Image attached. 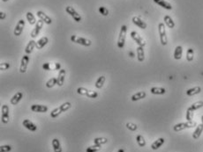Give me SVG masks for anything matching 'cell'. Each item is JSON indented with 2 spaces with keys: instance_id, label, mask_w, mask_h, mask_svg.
<instances>
[{
  "instance_id": "cell-14",
  "label": "cell",
  "mask_w": 203,
  "mask_h": 152,
  "mask_svg": "<svg viewBox=\"0 0 203 152\" xmlns=\"http://www.w3.org/2000/svg\"><path fill=\"white\" fill-rule=\"evenodd\" d=\"M132 21H133V23L135 26H137L138 27H140V28H141V29H146V28H147V24H146V22H144V21H143L141 19H140L139 17H133Z\"/></svg>"
},
{
  "instance_id": "cell-25",
  "label": "cell",
  "mask_w": 203,
  "mask_h": 152,
  "mask_svg": "<svg viewBox=\"0 0 203 152\" xmlns=\"http://www.w3.org/2000/svg\"><path fill=\"white\" fill-rule=\"evenodd\" d=\"M202 132H203V124H199V125L197 126L196 129L194 130V132L192 134V138L194 140L199 139V137L200 136V135H201Z\"/></svg>"
},
{
  "instance_id": "cell-26",
  "label": "cell",
  "mask_w": 203,
  "mask_h": 152,
  "mask_svg": "<svg viewBox=\"0 0 203 152\" xmlns=\"http://www.w3.org/2000/svg\"><path fill=\"white\" fill-rule=\"evenodd\" d=\"M150 92L155 95H163L166 92V90L163 87H152L150 89Z\"/></svg>"
},
{
  "instance_id": "cell-11",
  "label": "cell",
  "mask_w": 203,
  "mask_h": 152,
  "mask_svg": "<svg viewBox=\"0 0 203 152\" xmlns=\"http://www.w3.org/2000/svg\"><path fill=\"white\" fill-rule=\"evenodd\" d=\"M42 27H43V21H42V20H39L36 22L35 28H34L33 31L31 32V37H32V38H35V37L39 34V33H40V31L42 30Z\"/></svg>"
},
{
  "instance_id": "cell-37",
  "label": "cell",
  "mask_w": 203,
  "mask_h": 152,
  "mask_svg": "<svg viewBox=\"0 0 203 152\" xmlns=\"http://www.w3.org/2000/svg\"><path fill=\"white\" fill-rule=\"evenodd\" d=\"M101 149V145H98V144H94L93 146H90L88 147L87 149H86V152H97Z\"/></svg>"
},
{
  "instance_id": "cell-9",
  "label": "cell",
  "mask_w": 203,
  "mask_h": 152,
  "mask_svg": "<svg viewBox=\"0 0 203 152\" xmlns=\"http://www.w3.org/2000/svg\"><path fill=\"white\" fill-rule=\"evenodd\" d=\"M28 63H29V56L27 55L23 56L21 62H20V73H25L27 71Z\"/></svg>"
},
{
  "instance_id": "cell-40",
  "label": "cell",
  "mask_w": 203,
  "mask_h": 152,
  "mask_svg": "<svg viewBox=\"0 0 203 152\" xmlns=\"http://www.w3.org/2000/svg\"><path fill=\"white\" fill-rule=\"evenodd\" d=\"M13 147L11 145H2L0 148V152H9L11 151Z\"/></svg>"
},
{
  "instance_id": "cell-35",
  "label": "cell",
  "mask_w": 203,
  "mask_h": 152,
  "mask_svg": "<svg viewBox=\"0 0 203 152\" xmlns=\"http://www.w3.org/2000/svg\"><path fill=\"white\" fill-rule=\"evenodd\" d=\"M136 141H137V143H138V145H139L140 147H145V146H146V141H145L144 137H143L141 135H137Z\"/></svg>"
},
{
  "instance_id": "cell-16",
  "label": "cell",
  "mask_w": 203,
  "mask_h": 152,
  "mask_svg": "<svg viewBox=\"0 0 203 152\" xmlns=\"http://www.w3.org/2000/svg\"><path fill=\"white\" fill-rule=\"evenodd\" d=\"M30 108L35 113H46L48 111V107L43 105H32Z\"/></svg>"
},
{
  "instance_id": "cell-36",
  "label": "cell",
  "mask_w": 203,
  "mask_h": 152,
  "mask_svg": "<svg viewBox=\"0 0 203 152\" xmlns=\"http://www.w3.org/2000/svg\"><path fill=\"white\" fill-rule=\"evenodd\" d=\"M107 142H108V140L106 138H104V137H97V138L94 139V144L102 145V144H105Z\"/></svg>"
},
{
  "instance_id": "cell-5",
  "label": "cell",
  "mask_w": 203,
  "mask_h": 152,
  "mask_svg": "<svg viewBox=\"0 0 203 152\" xmlns=\"http://www.w3.org/2000/svg\"><path fill=\"white\" fill-rule=\"evenodd\" d=\"M71 40L73 42H74V43H78V44L85 46V47H89L92 44V42H91L90 40L83 38V37H79V36H77L75 34H73V35L71 36Z\"/></svg>"
},
{
  "instance_id": "cell-20",
  "label": "cell",
  "mask_w": 203,
  "mask_h": 152,
  "mask_svg": "<svg viewBox=\"0 0 203 152\" xmlns=\"http://www.w3.org/2000/svg\"><path fill=\"white\" fill-rule=\"evenodd\" d=\"M136 52H137V59L139 62H143L145 59V52H144V48L143 47H138L136 49Z\"/></svg>"
},
{
  "instance_id": "cell-41",
  "label": "cell",
  "mask_w": 203,
  "mask_h": 152,
  "mask_svg": "<svg viewBox=\"0 0 203 152\" xmlns=\"http://www.w3.org/2000/svg\"><path fill=\"white\" fill-rule=\"evenodd\" d=\"M87 97H88L90 98H95L98 97V93L96 91H89L88 90V91L87 93Z\"/></svg>"
},
{
  "instance_id": "cell-13",
  "label": "cell",
  "mask_w": 203,
  "mask_h": 152,
  "mask_svg": "<svg viewBox=\"0 0 203 152\" xmlns=\"http://www.w3.org/2000/svg\"><path fill=\"white\" fill-rule=\"evenodd\" d=\"M22 125H23L27 129H28L29 131L35 132V131L37 130L36 125L34 124L31 121H29V120H27V119H26V120H24V121H22Z\"/></svg>"
},
{
  "instance_id": "cell-17",
  "label": "cell",
  "mask_w": 203,
  "mask_h": 152,
  "mask_svg": "<svg viewBox=\"0 0 203 152\" xmlns=\"http://www.w3.org/2000/svg\"><path fill=\"white\" fill-rule=\"evenodd\" d=\"M49 42V38L47 36H43L42 37L40 40H38L36 41V45H35V47L37 49H42L43 47H45L47 45V43Z\"/></svg>"
},
{
  "instance_id": "cell-47",
  "label": "cell",
  "mask_w": 203,
  "mask_h": 152,
  "mask_svg": "<svg viewBox=\"0 0 203 152\" xmlns=\"http://www.w3.org/2000/svg\"><path fill=\"white\" fill-rule=\"evenodd\" d=\"M60 68H61L60 63H55V70H61Z\"/></svg>"
},
{
  "instance_id": "cell-38",
  "label": "cell",
  "mask_w": 203,
  "mask_h": 152,
  "mask_svg": "<svg viewBox=\"0 0 203 152\" xmlns=\"http://www.w3.org/2000/svg\"><path fill=\"white\" fill-rule=\"evenodd\" d=\"M193 118V111H192L189 107L186 111V115H185V119L187 121H192Z\"/></svg>"
},
{
  "instance_id": "cell-28",
  "label": "cell",
  "mask_w": 203,
  "mask_h": 152,
  "mask_svg": "<svg viewBox=\"0 0 203 152\" xmlns=\"http://www.w3.org/2000/svg\"><path fill=\"white\" fill-rule=\"evenodd\" d=\"M164 20L165 25H166L169 28L172 29V28H174V27H175V23H174V21H173V20L171 19V16H169V15L164 16Z\"/></svg>"
},
{
  "instance_id": "cell-39",
  "label": "cell",
  "mask_w": 203,
  "mask_h": 152,
  "mask_svg": "<svg viewBox=\"0 0 203 152\" xmlns=\"http://www.w3.org/2000/svg\"><path fill=\"white\" fill-rule=\"evenodd\" d=\"M99 13L103 15V16H108L109 15V11H108V9L106 8V7H104V6H101L100 8H99Z\"/></svg>"
},
{
  "instance_id": "cell-8",
  "label": "cell",
  "mask_w": 203,
  "mask_h": 152,
  "mask_svg": "<svg viewBox=\"0 0 203 152\" xmlns=\"http://www.w3.org/2000/svg\"><path fill=\"white\" fill-rule=\"evenodd\" d=\"M131 37L140 47H144L146 45V41L142 39V37H140V35L137 32L132 31L131 32Z\"/></svg>"
},
{
  "instance_id": "cell-10",
  "label": "cell",
  "mask_w": 203,
  "mask_h": 152,
  "mask_svg": "<svg viewBox=\"0 0 203 152\" xmlns=\"http://www.w3.org/2000/svg\"><path fill=\"white\" fill-rule=\"evenodd\" d=\"M25 27V20H20L19 22L17 23L15 28H14V31H13V33L15 36H20L21 33H22V31Z\"/></svg>"
},
{
  "instance_id": "cell-3",
  "label": "cell",
  "mask_w": 203,
  "mask_h": 152,
  "mask_svg": "<svg viewBox=\"0 0 203 152\" xmlns=\"http://www.w3.org/2000/svg\"><path fill=\"white\" fill-rule=\"evenodd\" d=\"M197 125V123L195 121H186V122H182V123H178V124H176L174 127H173V130L175 132H179V131H182L185 128H193Z\"/></svg>"
},
{
  "instance_id": "cell-49",
  "label": "cell",
  "mask_w": 203,
  "mask_h": 152,
  "mask_svg": "<svg viewBox=\"0 0 203 152\" xmlns=\"http://www.w3.org/2000/svg\"><path fill=\"white\" fill-rule=\"evenodd\" d=\"M201 121H202V124H203V115L201 116Z\"/></svg>"
},
{
  "instance_id": "cell-2",
  "label": "cell",
  "mask_w": 203,
  "mask_h": 152,
  "mask_svg": "<svg viewBox=\"0 0 203 152\" xmlns=\"http://www.w3.org/2000/svg\"><path fill=\"white\" fill-rule=\"evenodd\" d=\"M126 33H127V26L125 25H123L121 26L119 35H118V48H123L125 47Z\"/></svg>"
},
{
  "instance_id": "cell-4",
  "label": "cell",
  "mask_w": 203,
  "mask_h": 152,
  "mask_svg": "<svg viewBox=\"0 0 203 152\" xmlns=\"http://www.w3.org/2000/svg\"><path fill=\"white\" fill-rule=\"evenodd\" d=\"M158 32L160 35V41L163 46H166L168 43V39H167V34H166V30H165V25L164 23H159L158 25Z\"/></svg>"
},
{
  "instance_id": "cell-22",
  "label": "cell",
  "mask_w": 203,
  "mask_h": 152,
  "mask_svg": "<svg viewBox=\"0 0 203 152\" xmlns=\"http://www.w3.org/2000/svg\"><path fill=\"white\" fill-rule=\"evenodd\" d=\"M200 91H201V88L199 86H196V87L188 89L186 91V95L189 96V97H192V96H194V95H197V94L200 93Z\"/></svg>"
},
{
  "instance_id": "cell-24",
  "label": "cell",
  "mask_w": 203,
  "mask_h": 152,
  "mask_svg": "<svg viewBox=\"0 0 203 152\" xmlns=\"http://www.w3.org/2000/svg\"><path fill=\"white\" fill-rule=\"evenodd\" d=\"M164 142H165L164 138H159V139H157L156 141H155L153 143H152V145H151L152 149H154V150L158 149L160 147H162V145L164 143Z\"/></svg>"
},
{
  "instance_id": "cell-45",
  "label": "cell",
  "mask_w": 203,
  "mask_h": 152,
  "mask_svg": "<svg viewBox=\"0 0 203 152\" xmlns=\"http://www.w3.org/2000/svg\"><path fill=\"white\" fill-rule=\"evenodd\" d=\"M42 69L45 70H50V68H49V63H44V64L42 65Z\"/></svg>"
},
{
  "instance_id": "cell-29",
  "label": "cell",
  "mask_w": 203,
  "mask_h": 152,
  "mask_svg": "<svg viewBox=\"0 0 203 152\" xmlns=\"http://www.w3.org/2000/svg\"><path fill=\"white\" fill-rule=\"evenodd\" d=\"M146 96H147V94H146L145 91H139V92H136L135 94H133L132 96L131 99L133 101H138L140 99H142V98H146Z\"/></svg>"
},
{
  "instance_id": "cell-23",
  "label": "cell",
  "mask_w": 203,
  "mask_h": 152,
  "mask_svg": "<svg viewBox=\"0 0 203 152\" xmlns=\"http://www.w3.org/2000/svg\"><path fill=\"white\" fill-rule=\"evenodd\" d=\"M52 147H53L54 152H62V147L58 138H54L52 140Z\"/></svg>"
},
{
  "instance_id": "cell-18",
  "label": "cell",
  "mask_w": 203,
  "mask_h": 152,
  "mask_svg": "<svg viewBox=\"0 0 203 152\" xmlns=\"http://www.w3.org/2000/svg\"><path fill=\"white\" fill-rule=\"evenodd\" d=\"M154 2L166 10H172V6L165 0H154Z\"/></svg>"
},
{
  "instance_id": "cell-34",
  "label": "cell",
  "mask_w": 203,
  "mask_h": 152,
  "mask_svg": "<svg viewBox=\"0 0 203 152\" xmlns=\"http://www.w3.org/2000/svg\"><path fill=\"white\" fill-rule=\"evenodd\" d=\"M193 56H194V51L192 48H188L186 51V60L188 62H192L193 60Z\"/></svg>"
},
{
  "instance_id": "cell-31",
  "label": "cell",
  "mask_w": 203,
  "mask_h": 152,
  "mask_svg": "<svg viewBox=\"0 0 203 152\" xmlns=\"http://www.w3.org/2000/svg\"><path fill=\"white\" fill-rule=\"evenodd\" d=\"M26 18H27V20L28 21V23L30 24V25H35V24H36V20H35V15L31 13V12H28V13H27V14H26Z\"/></svg>"
},
{
  "instance_id": "cell-33",
  "label": "cell",
  "mask_w": 203,
  "mask_h": 152,
  "mask_svg": "<svg viewBox=\"0 0 203 152\" xmlns=\"http://www.w3.org/2000/svg\"><path fill=\"white\" fill-rule=\"evenodd\" d=\"M203 107V101H197V102H195V103H193L189 108L192 110V111H195V110H198V109H199V108H201Z\"/></svg>"
},
{
  "instance_id": "cell-12",
  "label": "cell",
  "mask_w": 203,
  "mask_h": 152,
  "mask_svg": "<svg viewBox=\"0 0 203 152\" xmlns=\"http://www.w3.org/2000/svg\"><path fill=\"white\" fill-rule=\"evenodd\" d=\"M36 15H37V17L40 19V20H42L44 23H46L47 25H50L52 23V20L50 19L45 13H43V12H42V11H38L37 13H36Z\"/></svg>"
},
{
  "instance_id": "cell-6",
  "label": "cell",
  "mask_w": 203,
  "mask_h": 152,
  "mask_svg": "<svg viewBox=\"0 0 203 152\" xmlns=\"http://www.w3.org/2000/svg\"><path fill=\"white\" fill-rule=\"evenodd\" d=\"M66 12L72 16V18L76 21V22H80L81 21V16L75 11V9L72 6H66Z\"/></svg>"
},
{
  "instance_id": "cell-7",
  "label": "cell",
  "mask_w": 203,
  "mask_h": 152,
  "mask_svg": "<svg viewBox=\"0 0 203 152\" xmlns=\"http://www.w3.org/2000/svg\"><path fill=\"white\" fill-rule=\"evenodd\" d=\"M1 112H2V116H1V121L4 124H6L9 122V107L7 105H3L2 108H1Z\"/></svg>"
},
{
  "instance_id": "cell-32",
  "label": "cell",
  "mask_w": 203,
  "mask_h": 152,
  "mask_svg": "<svg viewBox=\"0 0 203 152\" xmlns=\"http://www.w3.org/2000/svg\"><path fill=\"white\" fill-rule=\"evenodd\" d=\"M56 84H58V78L52 77V78H50L49 80H48V82L46 83V87L47 88H52Z\"/></svg>"
},
{
  "instance_id": "cell-48",
  "label": "cell",
  "mask_w": 203,
  "mask_h": 152,
  "mask_svg": "<svg viewBox=\"0 0 203 152\" xmlns=\"http://www.w3.org/2000/svg\"><path fill=\"white\" fill-rule=\"evenodd\" d=\"M118 152H125V150H124V149H120L118 150Z\"/></svg>"
},
{
  "instance_id": "cell-1",
  "label": "cell",
  "mask_w": 203,
  "mask_h": 152,
  "mask_svg": "<svg viewBox=\"0 0 203 152\" xmlns=\"http://www.w3.org/2000/svg\"><path fill=\"white\" fill-rule=\"evenodd\" d=\"M71 107H72V104H71L70 102H66V103L62 104L60 107L55 108L51 113H50V117L53 118V119H55V118L59 117L61 114H63V113L68 111Z\"/></svg>"
},
{
  "instance_id": "cell-46",
  "label": "cell",
  "mask_w": 203,
  "mask_h": 152,
  "mask_svg": "<svg viewBox=\"0 0 203 152\" xmlns=\"http://www.w3.org/2000/svg\"><path fill=\"white\" fill-rule=\"evenodd\" d=\"M6 14L4 12H1V13H0V20H5V19H6Z\"/></svg>"
},
{
  "instance_id": "cell-44",
  "label": "cell",
  "mask_w": 203,
  "mask_h": 152,
  "mask_svg": "<svg viewBox=\"0 0 203 152\" xmlns=\"http://www.w3.org/2000/svg\"><path fill=\"white\" fill-rule=\"evenodd\" d=\"M10 68V63H3L0 64V70H8Z\"/></svg>"
},
{
  "instance_id": "cell-43",
  "label": "cell",
  "mask_w": 203,
  "mask_h": 152,
  "mask_svg": "<svg viewBox=\"0 0 203 152\" xmlns=\"http://www.w3.org/2000/svg\"><path fill=\"white\" fill-rule=\"evenodd\" d=\"M126 128L129 129V130H131V131H135V130H137V128H138V126L136 125V124H133V123H126Z\"/></svg>"
},
{
  "instance_id": "cell-50",
  "label": "cell",
  "mask_w": 203,
  "mask_h": 152,
  "mask_svg": "<svg viewBox=\"0 0 203 152\" xmlns=\"http://www.w3.org/2000/svg\"><path fill=\"white\" fill-rule=\"evenodd\" d=\"M3 2H7V1H9V0H2Z\"/></svg>"
},
{
  "instance_id": "cell-42",
  "label": "cell",
  "mask_w": 203,
  "mask_h": 152,
  "mask_svg": "<svg viewBox=\"0 0 203 152\" xmlns=\"http://www.w3.org/2000/svg\"><path fill=\"white\" fill-rule=\"evenodd\" d=\"M88 90L84 88V87H79L77 89V92L80 95H83V96H87V93Z\"/></svg>"
},
{
  "instance_id": "cell-19",
  "label": "cell",
  "mask_w": 203,
  "mask_h": 152,
  "mask_svg": "<svg viewBox=\"0 0 203 152\" xmlns=\"http://www.w3.org/2000/svg\"><path fill=\"white\" fill-rule=\"evenodd\" d=\"M66 70H63L61 69L59 70V76H58V85L59 86H63L64 83H65V77H66Z\"/></svg>"
},
{
  "instance_id": "cell-21",
  "label": "cell",
  "mask_w": 203,
  "mask_h": 152,
  "mask_svg": "<svg viewBox=\"0 0 203 152\" xmlns=\"http://www.w3.org/2000/svg\"><path fill=\"white\" fill-rule=\"evenodd\" d=\"M35 45H36V41H35L34 40H30L27 43V47L25 48V52H26L27 55H29V54H31L33 52L34 48L35 47Z\"/></svg>"
},
{
  "instance_id": "cell-27",
  "label": "cell",
  "mask_w": 203,
  "mask_h": 152,
  "mask_svg": "<svg viewBox=\"0 0 203 152\" xmlns=\"http://www.w3.org/2000/svg\"><path fill=\"white\" fill-rule=\"evenodd\" d=\"M183 55V47L181 46H177L174 51V58L176 60H180Z\"/></svg>"
},
{
  "instance_id": "cell-30",
  "label": "cell",
  "mask_w": 203,
  "mask_h": 152,
  "mask_svg": "<svg viewBox=\"0 0 203 152\" xmlns=\"http://www.w3.org/2000/svg\"><path fill=\"white\" fill-rule=\"evenodd\" d=\"M105 80H106V77L104 76H101L98 77V79L96 80V83H95V87L97 89H101L102 87L104 86V83H105Z\"/></svg>"
},
{
  "instance_id": "cell-15",
  "label": "cell",
  "mask_w": 203,
  "mask_h": 152,
  "mask_svg": "<svg viewBox=\"0 0 203 152\" xmlns=\"http://www.w3.org/2000/svg\"><path fill=\"white\" fill-rule=\"evenodd\" d=\"M22 98H23V93L20 92V91H18L17 93H15V94L13 96V98H12L11 100H10V102H11V104L13 105V106L18 105V103L22 99Z\"/></svg>"
}]
</instances>
